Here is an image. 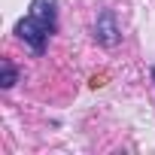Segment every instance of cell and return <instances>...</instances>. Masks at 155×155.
Wrapping results in <instances>:
<instances>
[{"mask_svg":"<svg viewBox=\"0 0 155 155\" xmlns=\"http://www.w3.org/2000/svg\"><path fill=\"white\" fill-rule=\"evenodd\" d=\"M15 34H18V37H21V40H25V43L40 55V52L46 49V40H49V34H52V31H49L40 18H34V15L28 12V18H21V21L15 25Z\"/></svg>","mask_w":155,"mask_h":155,"instance_id":"6da1fadb","label":"cell"},{"mask_svg":"<svg viewBox=\"0 0 155 155\" xmlns=\"http://www.w3.org/2000/svg\"><path fill=\"white\" fill-rule=\"evenodd\" d=\"M94 40H97L101 46H116V43L122 40V34H119V25H116V15H113V12H104V15L97 18V25H94Z\"/></svg>","mask_w":155,"mask_h":155,"instance_id":"7a4b0ae2","label":"cell"},{"mask_svg":"<svg viewBox=\"0 0 155 155\" xmlns=\"http://www.w3.org/2000/svg\"><path fill=\"white\" fill-rule=\"evenodd\" d=\"M31 15L40 18L49 31H55V0H34L31 3Z\"/></svg>","mask_w":155,"mask_h":155,"instance_id":"3957f363","label":"cell"},{"mask_svg":"<svg viewBox=\"0 0 155 155\" xmlns=\"http://www.w3.org/2000/svg\"><path fill=\"white\" fill-rule=\"evenodd\" d=\"M15 79H18V70H15L9 61H3V64H0V85H3V88H12Z\"/></svg>","mask_w":155,"mask_h":155,"instance_id":"277c9868","label":"cell"},{"mask_svg":"<svg viewBox=\"0 0 155 155\" xmlns=\"http://www.w3.org/2000/svg\"><path fill=\"white\" fill-rule=\"evenodd\" d=\"M152 79H155V70H152Z\"/></svg>","mask_w":155,"mask_h":155,"instance_id":"5b68a950","label":"cell"}]
</instances>
